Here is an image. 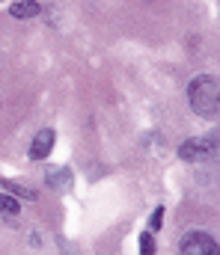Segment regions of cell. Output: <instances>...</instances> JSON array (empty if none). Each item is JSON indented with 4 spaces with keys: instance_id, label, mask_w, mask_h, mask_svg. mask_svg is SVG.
Wrapping results in <instances>:
<instances>
[{
    "instance_id": "10",
    "label": "cell",
    "mask_w": 220,
    "mask_h": 255,
    "mask_svg": "<svg viewBox=\"0 0 220 255\" xmlns=\"http://www.w3.org/2000/svg\"><path fill=\"white\" fill-rule=\"evenodd\" d=\"M149 226H152V229H161V226H164V208H155V211H152Z\"/></svg>"
},
{
    "instance_id": "3",
    "label": "cell",
    "mask_w": 220,
    "mask_h": 255,
    "mask_svg": "<svg viewBox=\"0 0 220 255\" xmlns=\"http://www.w3.org/2000/svg\"><path fill=\"white\" fill-rule=\"evenodd\" d=\"M215 154V139L209 136H194V139H185L182 145H179V157L182 160H206V157H212Z\"/></svg>"
},
{
    "instance_id": "8",
    "label": "cell",
    "mask_w": 220,
    "mask_h": 255,
    "mask_svg": "<svg viewBox=\"0 0 220 255\" xmlns=\"http://www.w3.org/2000/svg\"><path fill=\"white\" fill-rule=\"evenodd\" d=\"M3 187L9 196H15V199H24V202H33L36 199V193L30 190V187H24V184H15V181H9V178H3Z\"/></svg>"
},
{
    "instance_id": "5",
    "label": "cell",
    "mask_w": 220,
    "mask_h": 255,
    "mask_svg": "<svg viewBox=\"0 0 220 255\" xmlns=\"http://www.w3.org/2000/svg\"><path fill=\"white\" fill-rule=\"evenodd\" d=\"M45 181H48L51 190H57V193L72 190V169H69V166H48Z\"/></svg>"
},
{
    "instance_id": "7",
    "label": "cell",
    "mask_w": 220,
    "mask_h": 255,
    "mask_svg": "<svg viewBox=\"0 0 220 255\" xmlns=\"http://www.w3.org/2000/svg\"><path fill=\"white\" fill-rule=\"evenodd\" d=\"M0 214H3L6 220H15V217L21 214V202H18L15 196H9V193H0Z\"/></svg>"
},
{
    "instance_id": "6",
    "label": "cell",
    "mask_w": 220,
    "mask_h": 255,
    "mask_svg": "<svg viewBox=\"0 0 220 255\" xmlns=\"http://www.w3.org/2000/svg\"><path fill=\"white\" fill-rule=\"evenodd\" d=\"M39 12H42V6H39L36 0H18V3L9 6V15L18 18V21H24V18H36Z\"/></svg>"
},
{
    "instance_id": "4",
    "label": "cell",
    "mask_w": 220,
    "mask_h": 255,
    "mask_svg": "<svg viewBox=\"0 0 220 255\" xmlns=\"http://www.w3.org/2000/svg\"><path fill=\"white\" fill-rule=\"evenodd\" d=\"M51 148H54V130L51 128H42L33 136V142H30V160H45L51 154Z\"/></svg>"
},
{
    "instance_id": "1",
    "label": "cell",
    "mask_w": 220,
    "mask_h": 255,
    "mask_svg": "<svg viewBox=\"0 0 220 255\" xmlns=\"http://www.w3.org/2000/svg\"><path fill=\"white\" fill-rule=\"evenodd\" d=\"M188 101H191V110L203 119H215L220 110V86L215 74H200L191 80L188 86Z\"/></svg>"
},
{
    "instance_id": "9",
    "label": "cell",
    "mask_w": 220,
    "mask_h": 255,
    "mask_svg": "<svg viewBox=\"0 0 220 255\" xmlns=\"http://www.w3.org/2000/svg\"><path fill=\"white\" fill-rule=\"evenodd\" d=\"M140 255H155V241H152V235H149V232L140 235Z\"/></svg>"
},
{
    "instance_id": "2",
    "label": "cell",
    "mask_w": 220,
    "mask_h": 255,
    "mask_svg": "<svg viewBox=\"0 0 220 255\" xmlns=\"http://www.w3.org/2000/svg\"><path fill=\"white\" fill-rule=\"evenodd\" d=\"M182 255H218V241L206 232H188L182 238Z\"/></svg>"
}]
</instances>
